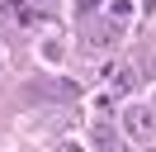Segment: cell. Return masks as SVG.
<instances>
[{"label": "cell", "mask_w": 156, "mask_h": 152, "mask_svg": "<svg viewBox=\"0 0 156 152\" xmlns=\"http://www.w3.org/2000/svg\"><path fill=\"white\" fill-rule=\"evenodd\" d=\"M123 119H128V133H133V138H142V142L156 133V124H151V114H147V109H128Z\"/></svg>", "instance_id": "cell-1"}, {"label": "cell", "mask_w": 156, "mask_h": 152, "mask_svg": "<svg viewBox=\"0 0 156 152\" xmlns=\"http://www.w3.org/2000/svg\"><path fill=\"white\" fill-rule=\"evenodd\" d=\"M90 142H95L99 152H109V147H114V142H118V133H114V124H104V119H99L95 128H90Z\"/></svg>", "instance_id": "cell-2"}, {"label": "cell", "mask_w": 156, "mask_h": 152, "mask_svg": "<svg viewBox=\"0 0 156 152\" xmlns=\"http://www.w3.org/2000/svg\"><path fill=\"white\" fill-rule=\"evenodd\" d=\"M109 14H114V19H128V14H133V0H114V5H109Z\"/></svg>", "instance_id": "cell-3"}, {"label": "cell", "mask_w": 156, "mask_h": 152, "mask_svg": "<svg viewBox=\"0 0 156 152\" xmlns=\"http://www.w3.org/2000/svg\"><path fill=\"white\" fill-rule=\"evenodd\" d=\"M76 10H80V19H85V14H95V10H99V0H76Z\"/></svg>", "instance_id": "cell-4"}, {"label": "cell", "mask_w": 156, "mask_h": 152, "mask_svg": "<svg viewBox=\"0 0 156 152\" xmlns=\"http://www.w3.org/2000/svg\"><path fill=\"white\" fill-rule=\"evenodd\" d=\"M62 152H80V147H76V142H66V147H62Z\"/></svg>", "instance_id": "cell-5"}]
</instances>
